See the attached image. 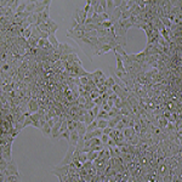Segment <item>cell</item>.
I'll use <instances>...</instances> for the list:
<instances>
[{"label":"cell","mask_w":182,"mask_h":182,"mask_svg":"<svg viewBox=\"0 0 182 182\" xmlns=\"http://www.w3.org/2000/svg\"><path fill=\"white\" fill-rule=\"evenodd\" d=\"M74 152H75V147L74 146H68V149H67V153L64 155V158L60 162V164L57 165L60 166H63V165H69V164L73 163V157H74Z\"/></svg>","instance_id":"2"},{"label":"cell","mask_w":182,"mask_h":182,"mask_svg":"<svg viewBox=\"0 0 182 182\" xmlns=\"http://www.w3.org/2000/svg\"><path fill=\"white\" fill-rule=\"evenodd\" d=\"M7 165H9V162L5 160L4 158H0V171H4Z\"/></svg>","instance_id":"24"},{"label":"cell","mask_w":182,"mask_h":182,"mask_svg":"<svg viewBox=\"0 0 182 182\" xmlns=\"http://www.w3.org/2000/svg\"><path fill=\"white\" fill-rule=\"evenodd\" d=\"M98 155H100V152H90V153H87V160L95 162L96 159H98Z\"/></svg>","instance_id":"16"},{"label":"cell","mask_w":182,"mask_h":182,"mask_svg":"<svg viewBox=\"0 0 182 182\" xmlns=\"http://www.w3.org/2000/svg\"><path fill=\"white\" fill-rule=\"evenodd\" d=\"M130 17H131L130 11H125V12H123V15H121V20H129Z\"/></svg>","instance_id":"29"},{"label":"cell","mask_w":182,"mask_h":182,"mask_svg":"<svg viewBox=\"0 0 182 182\" xmlns=\"http://www.w3.org/2000/svg\"><path fill=\"white\" fill-rule=\"evenodd\" d=\"M96 129H98V120L96 119L95 121H92L90 125H87V129H86V132H91L93 130H96Z\"/></svg>","instance_id":"18"},{"label":"cell","mask_w":182,"mask_h":182,"mask_svg":"<svg viewBox=\"0 0 182 182\" xmlns=\"http://www.w3.org/2000/svg\"><path fill=\"white\" fill-rule=\"evenodd\" d=\"M121 132L124 134V137H125V141H129L134 135H136V132H135L134 127H125L124 130H121Z\"/></svg>","instance_id":"11"},{"label":"cell","mask_w":182,"mask_h":182,"mask_svg":"<svg viewBox=\"0 0 182 182\" xmlns=\"http://www.w3.org/2000/svg\"><path fill=\"white\" fill-rule=\"evenodd\" d=\"M27 106H28L29 113H32V114H33V113H38V110H39V108H40L38 100H35V98H32Z\"/></svg>","instance_id":"7"},{"label":"cell","mask_w":182,"mask_h":182,"mask_svg":"<svg viewBox=\"0 0 182 182\" xmlns=\"http://www.w3.org/2000/svg\"><path fill=\"white\" fill-rule=\"evenodd\" d=\"M101 141H102V143L106 146L108 143V141H109V136L108 135H102V137H101Z\"/></svg>","instance_id":"30"},{"label":"cell","mask_w":182,"mask_h":182,"mask_svg":"<svg viewBox=\"0 0 182 182\" xmlns=\"http://www.w3.org/2000/svg\"><path fill=\"white\" fill-rule=\"evenodd\" d=\"M115 43L118 44V45H120V46H123V48H125V46H126V38H124V37H117V35H115Z\"/></svg>","instance_id":"19"},{"label":"cell","mask_w":182,"mask_h":182,"mask_svg":"<svg viewBox=\"0 0 182 182\" xmlns=\"http://www.w3.org/2000/svg\"><path fill=\"white\" fill-rule=\"evenodd\" d=\"M79 138H80V136H79V134H78V131L77 130H74V131H72L70 132V140H69V145L70 146H77V143H78V141H79Z\"/></svg>","instance_id":"9"},{"label":"cell","mask_w":182,"mask_h":182,"mask_svg":"<svg viewBox=\"0 0 182 182\" xmlns=\"http://www.w3.org/2000/svg\"><path fill=\"white\" fill-rule=\"evenodd\" d=\"M39 28H40V31H42V32H48L49 33V27H48V23H46V22H44L43 25H40Z\"/></svg>","instance_id":"28"},{"label":"cell","mask_w":182,"mask_h":182,"mask_svg":"<svg viewBox=\"0 0 182 182\" xmlns=\"http://www.w3.org/2000/svg\"><path fill=\"white\" fill-rule=\"evenodd\" d=\"M109 51H114L112 46H109V45H104L103 48H102V50L98 52V55H97V56H102L103 54H107V52H109Z\"/></svg>","instance_id":"20"},{"label":"cell","mask_w":182,"mask_h":182,"mask_svg":"<svg viewBox=\"0 0 182 182\" xmlns=\"http://www.w3.org/2000/svg\"><path fill=\"white\" fill-rule=\"evenodd\" d=\"M14 175H20L18 168H17V164L15 163V160L10 162L4 171H0V176H6L7 177V176H14Z\"/></svg>","instance_id":"3"},{"label":"cell","mask_w":182,"mask_h":182,"mask_svg":"<svg viewBox=\"0 0 182 182\" xmlns=\"http://www.w3.org/2000/svg\"><path fill=\"white\" fill-rule=\"evenodd\" d=\"M114 31H115V35L117 37H124V38H126V33H127V31L125 28H123L121 26H119L118 23H114Z\"/></svg>","instance_id":"8"},{"label":"cell","mask_w":182,"mask_h":182,"mask_svg":"<svg viewBox=\"0 0 182 182\" xmlns=\"http://www.w3.org/2000/svg\"><path fill=\"white\" fill-rule=\"evenodd\" d=\"M61 138H66L68 142H69V140H70V131L67 130V131H64L63 134L60 135V137H58V140H61Z\"/></svg>","instance_id":"25"},{"label":"cell","mask_w":182,"mask_h":182,"mask_svg":"<svg viewBox=\"0 0 182 182\" xmlns=\"http://www.w3.org/2000/svg\"><path fill=\"white\" fill-rule=\"evenodd\" d=\"M46 23H48V27H49V33H50L51 35H55L56 32H57V29H58V26H57L51 18H50L48 22H46Z\"/></svg>","instance_id":"13"},{"label":"cell","mask_w":182,"mask_h":182,"mask_svg":"<svg viewBox=\"0 0 182 182\" xmlns=\"http://www.w3.org/2000/svg\"><path fill=\"white\" fill-rule=\"evenodd\" d=\"M162 22H163V25L165 28H171V25H172V22L170 21L169 18H166V17H164V18H162Z\"/></svg>","instance_id":"26"},{"label":"cell","mask_w":182,"mask_h":182,"mask_svg":"<svg viewBox=\"0 0 182 182\" xmlns=\"http://www.w3.org/2000/svg\"><path fill=\"white\" fill-rule=\"evenodd\" d=\"M93 102H95L96 106H100V107H102V104H103V97L100 96V97H97L96 100H93Z\"/></svg>","instance_id":"27"},{"label":"cell","mask_w":182,"mask_h":182,"mask_svg":"<svg viewBox=\"0 0 182 182\" xmlns=\"http://www.w3.org/2000/svg\"><path fill=\"white\" fill-rule=\"evenodd\" d=\"M11 148H12V143H7V145H1V146H0L1 158H4V159L7 160L9 163L14 160L12 155H11Z\"/></svg>","instance_id":"4"},{"label":"cell","mask_w":182,"mask_h":182,"mask_svg":"<svg viewBox=\"0 0 182 182\" xmlns=\"http://www.w3.org/2000/svg\"><path fill=\"white\" fill-rule=\"evenodd\" d=\"M52 175L57 176L60 181H62L66 176L69 175V165H63V166H60V165H56L54 170H51L50 171Z\"/></svg>","instance_id":"1"},{"label":"cell","mask_w":182,"mask_h":182,"mask_svg":"<svg viewBox=\"0 0 182 182\" xmlns=\"http://www.w3.org/2000/svg\"><path fill=\"white\" fill-rule=\"evenodd\" d=\"M106 127H108V120H106V119H100V120H98V129H101V130H104Z\"/></svg>","instance_id":"22"},{"label":"cell","mask_w":182,"mask_h":182,"mask_svg":"<svg viewBox=\"0 0 182 182\" xmlns=\"http://www.w3.org/2000/svg\"><path fill=\"white\" fill-rule=\"evenodd\" d=\"M121 4H123V0H114V6H115V9L120 7Z\"/></svg>","instance_id":"31"},{"label":"cell","mask_w":182,"mask_h":182,"mask_svg":"<svg viewBox=\"0 0 182 182\" xmlns=\"http://www.w3.org/2000/svg\"><path fill=\"white\" fill-rule=\"evenodd\" d=\"M103 135V130H101V129H96V130H93L91 132H86L85 134V141L87 140H91V138H101Z\"/></svg>","instance_id":"6"},{"label":"cell","mask_w":182,"mask_h":182,"mask_svg":"<svg viewBox=\"0 0 182 182\" xmlns=\"http://www.w3.org/2000/svg\"><path fill=\"white\" fill-rule=\"evenodd\" d=\"M27 3L26 1H22L21 4H20V6H18V9H17V11H16V14L17 15H20V14H22V12H25L26 11V9H27Z\"/></svg>","instance_id":"21"},{"label":"cell","mask_w":182,"mask_h":182,"mask_svg":"<svg viewBox=\"0 0 182 182\" xmlns=\"http://www.w3.org/2000/svg\"><path fill=\"white\" fill-rule=\"evenodd\" d=\"M112 130H113V129H110V127H106L103 130V135H108V136H109V134L112 132Z\"/></svg>","instance_id":"34"},{"label":"cell","mask_w":182,"mask_h":182,"mask_svg":"<svg viewBox=\"0 0 182 182\" xmlns=\"http://www.w3.org/2000/svg\"><path fill=\"white\" fill-rule=\"evenodd\" d=\"M114 10H115L114 1H113V0H108V1H107V9H106V14H107V15L110 17V16L113 15Z\"/></svg>","instance_id":"14"},{"label":"cell","mask_w":182,"mask_h":182,"mask_svg":"<svg viewBox=\"0 0 182 182\" xmlns=\"http://www.w3.org/2000/svg\"><path fill=\"white\" fill-rule=\"evenodd\" d=\"M73 18L77 21L78 25H85V21L87 20V14L85 12L84 10L75 9V12H74V17H73Z\"/></svg>","instance_id":"5"},{"label":"cell","mask_w":182,"mask_h":182,"mask_svg":"<svg viewBox=\"0 0 182 182\" xmlns=\"http://www.w3.org/2000/svg\"><path fill=\"white\" fill-rule=\"evenodd\" d=\"M104 85L108 87V89H112V87L115 85V81H114V79L112 78V77H109L107 80H106V83H104Z\"/></svg>","instance_id":"23"},{"label":"cell","mask_w":182,"mask_h":182,"mask_svg":"<svg viewBox=\"0 0 182 182\" xmlns=\"http://www.w3.org/2000/svg\"><path fill=\"white\" fill-rule=\"evenodd\" d=\"M20 132H21V131H20V130H17V129L15 127L14 130H12V132H11V136H12V137L15 138V137H16V136H17V135H18Z\"/></svg>","instance_id":"33"},{"label":"cell","mask_w":182,"mask_h":182,"mask_svg":"<svg viewBox=\"0 0 182 182\" xmlns=\"http://www.w3.org/2000/svg\"><path fill=\"white\" fill-rule=\"evenodd\" d=\"M49 42H50V44L54 46L55 49H57L58 46H60V44H61V43H58V40L56 39L55 35H51V34H50V37H49Z\"/></svg>","instance_id":"17"},{"label":"cell","mask_w":182,"mask_h":182,"mask_svg":"<svg viewBox=\"0 0 182 182\" xmlns=\"http://www.w3.org/2000/svg\"><path fill=\"white\" fill-rule=\"evenodd\" d=\"M86 129H87V125L85 124V123H80V121H78L77 131H78V134H79V136H80V137H85Z\"/></svg>","instance_id":"10"},{"label":"cell","mask_w":182,"mask_h":182,"mask_svg":"<svg viewBox=\"0 0 182 182\" xmlns=\"http://www.w3.org/2000/svg\"><path fill=\"white\" fill-rule=\"evenodd\" d=\"M172 181V176L171 175H165L164 176V182H171Z\"/></svg>","instance_id":"32"},{"label":"cell","mask_w":182,"mask_h":182,"mask_svg":"<svg viewBox=\"0 0 182 182\" xmlns=\"http://www.w3.org/2000/svg\"><path fill=\"white\" fill-rule=\"evenodd\" d=\"M51 131H52V127L48 124V123L42 126V132H43V135L45 137H51Z\"/></svg>","instance_id":"15"},{"label":"cell","mask_w":182,"mask_h":182,"mask_svg":"<svg viewBox=\"0 0 182 182\" xmlns=\"http://www.w3.org/2000/svg\"><path fill=\"white\" fill-rule=\"evenodd\" d=\"M157 171H158V175H159V176H165V175H169L170 169L168 168L166 164H159Z\"/></svg>","instance_id":"12"}]
</instances>
